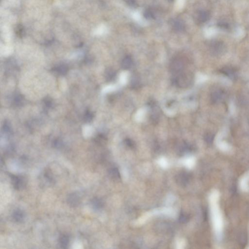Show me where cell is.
Masks as SVG:
<instances>
[{
    "instance_id": "277c9868",
    "label": "cell",
    "mask_w": 249,
    "mask_h": 249,
    "mask_svg": "<svg viewBox=\"0 0 249 249\" xmlns=\"http://www.w3.org/2000/svg\"><path fill=\"white\" fill-rule=\"evenodd\" d=\"M12 184L15 189L20 190L23 189L26 186V181L22 176L11 175V176Z\"/></svg>"
},
{
    "instance_id": "d6986e66",
    "label": "cell",
    "mask_w": 249,
    "mask_h": 249,
    "mask_svg": "<svg viewBox=\"0 0 249 249\" xmlns=\"http://www.w3.org/2000/svg\"><path fill=\"white\" fill-rule=\"evenodd\" d=\"M109 174L113 179H119L120 178L119 171L116 168L110 169L109 171Z\"/></svg>"
},
{
    "instance_id": "e0dca14e",
    "label": "cell",
    "mask_w": 249,
    "mask_h": 249,
    "mask_svg": "<svg viewBox=\"0 0 249 249\" xmlns=\"http://www.w3.org/2000/svg\"><path fill=\"white\" fill-rule=\"evenodd\" d=\"M68 71V68L67 66L64 64H62L58 66L55 68V71H56L58 74L65 75L66 74Z\"/></svg>"
},
{
    "instance_id": "83f0119b",
    "label": "cell",
    "mask_w": 249,
    "mask_h": 249,
    "mask_svg": "<svg viewBox=\"0 0 249 249\" xmlns=\"http://www.w3.org/2000/svg\"><path fill=\"white\" fill-rule=\"evenodd\" d=\"M54 144V147H56V148H57L61 147V145H62V143H61V141L59 140H55V141H54V144Z\"/></svg>"
},
{
    "instance_id": "30bf717a",
    "label": "cell",
    "mask_w": 249,
    "mask_h": 249,
    "mask_svg": "<svg viewBox=\"0 0 249 249\" xmlns=\"http://www.w3.org/2000/svg\"><path fill=\"white\" fill-rule=\"evenodd\" d=\"M13 220L17 222H23L24 221L26 215L23 211L21 209L15 210L12 215Z\"/></svg>"
},
{
    "instance_id": "f1b7e54d",
    "label": "cell",
    "mask_w": 249,
    "mask_h": 249,
    "mask_svg": "<svg viewBox=\"0 0 249 249\" xmlns=\"http://www.w3.org/2000/svg\"><path fill=\"white\" fill-rule=\"evenodd\" d=\"M44 103L46 104V105L47 106V107H50L51 106V105L52 104V101L51 99L49 98H46V99H45Z\"/></svg>"
},
{
    "instance_id": "603a6c76",
    "label": "cell",
    "mask_w": 249,
    "mask_h": 249,
    "mask_svg": "<svg viewBox=\"0 0 249 249\" xmlns=\"http://www.w3.org/2000/svg\"><path fill=\"white\" fill-rule=\"evenodd\" d=\"M44 178H45V179L47 180V181H48L49 182H50V183H52L54 182L53 174L50 171L47 170V171H45V172L44 173Z\"/></svg>"
},
{
    "instance_id": "f546056e",
    "label": "cell",
    "mask_w": 249,
    "mask_h": 249,
    "mask_svg": "<svg viewBox=\"0 0 249 249\" xmlns=\"http://www.w3.org/2000/svg\"><path fill=\"white\" fill-rule=\"evenodd\" d=\"M168 1H170V2H173L174 0H168Z\"/></svg>"
},
{
    "instance_id": "7a4b0ae2",
    "label": "cell",
    "mask_w": 249,
    "mask_h": 249,
    "mask_svg": "<svg viewBox=\"0 0 249 249\" xmlns=\"http://www.w3.org/2000/svg\"><path fill=\"white\" fill-rule=\"evenodd\" d=\"M192 81L193 77L190 73L182 72L175 78L174 83L178 87L184 88L189 86Z\"/></svg>"
},
{
    "instance_id": "5b68a950",
    "label": "cell",
    "mask_w": 249,
    "mask_h": 249,
    "mask_svg": "<svg viewBox=\"0 0 249 249\" xmlns=\"http://www.w3.org/2000/svg\"><path fill=\"white\" fill-rule=\"evenodd\" d=\"M225 50V45L221 41H213L210 44V51L215 55H221Z\"/></svg>"
},
{
    "instance_id": "52a82bcc",
    "label": "cell",
    "mask_w": 249,
    "mask_h": 249,
    "mask_svg": "<svg viewBox=\"0 0 249 249\" xmlns=\"http://www.w3.org/2000/svg\"><path fill=\"white\" fill-rule=\"evenodd\" d=\"M210 13L205 10H200L196 15L195 20L198 23H204L209 20Z\"/></svg>"
},
{
    "instance_id": "44dd1931",
    "label": "cell",
    "mask_w": 249,
    "mask_h": 249,
    "mask_svg": "<svg viewBox=\"0 0 249 249\" xmlns=\"http://www.w3.org/2000/svg\"><path fill=\"white\" fill-rule=\"evenodd\" d=\"M144 17L147 20H153L155 18V15L153 10L150 9H147L144 13Z\"/></svg>"
},
{
    "instance_id": "cb8c5ba5",
    "label": "cell",
    "mask_w": 249,
    "mask_h": 249,
    "mask_svg": "<svg viewBox=\"0 0 249 249\" xmlns=\"http://www.w3.org/2000/svg\"><path fill=\"white\" fill-rule=\"evenodd\" d=\"M93 114L90 111L86 112L84 116V120L85 122L89 123L93 120Z\"/></svg>"
},
{
    "instance_id": "6da1fadb",
    "label": "cell",
    "mask_w": 249,
    "mask_h": 249,
    "mask_svg": "<svg viewBox=\"0 0 249 249\" xmlns=\"http://www.w3.org/2000/svg\"><path fill=\"white\" fill-rule=\"evenodd\" d=\"M218 191L213 192L211 197V213L214 229L217 238L220 239L222 236L224 228V221L222 212L219 207Z\"/></svg>"
},
{
    "instance_id": "8992f818",
    "label": "cell",
    "mask_w": 249,
    "mask_h": 249,
    "mask_svg": "<svg viewBox=\"0 0 249 249\" xmlns=\"http://www.w3.org/2000/svg\"><path fill=\"white\" fill-rule=\"evenodd\" d=\"M67 203L70 206L76 207L79 205L81 202V199L79 196L76 193H71L67 196Z\"/></svg>"
},
{
    "instance_id": "5bb4252c",
    "label": "cell",
    "mask_w": 249,
    "mask_h": 249,
    "mask_svg": "<svg viewBox=\"0 0 249 249\" xmlns=\"http://www.w3.org/2000/svg\"><path fill=\"white\" fill-rule=\"evenodd\" d=\"M221 72L225 76L229 77L232 79H235L237 77L236 72L235 71L234 69L231 68L230 67H226L222 69Z\"/></svg>"
},
{
    "instance_id": "ac0fdd59",
    "label": "cell",
    "mask_w": 249,
    "mask_h": 249,
    "mask_svg": "<svg viewBox=\"0 0 249 249\" xmlns=\"http://www.w3.org/2000/svg\"><path fill=\"white\" fill-rule=\"evenodd\" d=\"M116 76V73L114 70L111 68H109L105 72L106 79L108 81H111Z\"/></svg>"
},
{
    "instance_id": "4fadbf2b",
    "label": "cell",
    "mask_w": 249,
    "mask_h": 249,
    "mask_svg": "<svg viewBox=\"0 0 249 249\" xmlns=\"http://www.w3.org/2000/svg\"><path fill=\"white\" fill-rule=\"evenodd\" d=\"M91 203L93 209L96 210H99L104 206V202L102 200L99 198H93V199H92Z\"/></svg>"
},
{
    "instance_id": "3957f363",
    "label": "cell",
    "mask_w": 249,
    "mask_h": 249,
    "mask_svg": "<svg viewBox=\"0 0 249 249\" xmlns=\"http://www.w3.org/2000/svg\"><path fill=\"white\" fill-rule=\"evenodd\" d=\"M184 63L179 58H175L172 60L170 64V69L172 73L174 74H178L182 72L184 70Z\"/></svg>"
},
{
    "instance_id": "8fae6325",
    "label": "cell",
    "mask_w": 249,
    "mask_h": 249,
    "mask_svg": "<svg viewBox=\"0 0 249 249\" xmlns=\"http://www.w3.org/2000/svg\"><path fill=\"white\" fill-rule=\"evenodd\" d=\"M239 186L242 191H247L249 190V173L246 174L241 179Z\"/></svg>"
},
{
    "instance_id": "9a60e30c",
    "label": "cell",
    "mask_w": 249,
    "mask_h": 249,
    "mask_svg": "<svg viewBox=\"0 0 249 249\" xmlns=\"http://www.w3.org/2000/svg\"><path fill=\"white\" fill-rule=\"evenodd\" d=\"M133 65V60L130 56H126L123 60L121 66L124 70H128Z\"/></svg>"
},
{
    "instance_id": "d4e9b609",
    "label": "cell",
    "mask_w": 249,
    "mask_h": 249,
    "mask_svg": "<svg viewBox=\"0 0 249 249\" xmlns=\"http://www.w3.org/2000/svg\"><path fill=\"white\" fill-rule=\"evenodd\" d=\"M189 221V216L185 213H182L179 216V221L182 223H186Z\"/></svg>"
},
{
    "instance_id": "ffe728a7",
    "label": "cell",
    "mask_w": 249,
    "mask_h": 249,
    "mask_svg": "<svg viewBox=\"0 0 249 249\" xmlns=\"http://www.w3.org/2000/svg\"><path fill=\"white\" fill-rule=\"evenodd\" d=\"M131 87L133 88H137L139 87L140 84V80L137 76H133L132 77L131 81Z\"/></svg>"
},
{
    "instance_id": "ba28073f",
    "label": "cell",
    "mask_w": 249,
    "mask_h": 249,
    "mask_svg": "<svg viewBox=\"0 0 249 249\" xmlns=\"http://www.w3.org/2000/svg\"><path fill=\"white\" fill-rule=\"evenodd\" d=\"M189 177L188 174L185 172H182L177 175L176 180L179 185L181 187H185L188 184Z\"/></svg>"
},
{
    "instance_id": "7402d4cb",
    "label": "cell",
    "mask_w": 249,
    "mask_h": 249,
    "mask_svg": "<svg viewBox=\"0 0 249 249\" xmlns=\"http://www.w3.org/2000/svg\"><path fill=\"white\" fill-rule=\"evenodd\" d=\"M106 141H107V139L105 136L102 134L98 135L95 139V141L97 144L100 145L104 144Z\"/></svg>"
},
{
    "instance_id": "2e32d148",
    "label": "cell",
    "mask_w": 249,
    "mask_h": 249,
    "mask_svg": "<svg viewBox=\"0 0 249 249\" xmlns=\"http://www.w3.org/2000/svg\"><path fill=\"white\" fill-rule=\"evenodd\" d=\"M70 239L69 236L67 235H63L60 237L59 239V243L61 248H67L69 244Z\"/></svg>"
},
{
    "instance_id": "4316f807",
    "label": "cell",
    "mask_w": 249,
    "mask_h": 249,
    "mask_svg": "<svg viewBox=\"0 0 249 249\" xmlns=\"http://www.w3.org/2000/svg\"><path fill=\"white\" fill-rule=\"evenodd\" d=\"M125 144L129 148H133L134 146V143L130 139H127L125 140Z\"/></svg>"
},
{
    "instance_id": "484cf974",
    "label": "cell",
    "mask_w": 249,
    "mask_h": 249,
    "mask_svg": "<svg viewBox=\"0 0 249 249\" xmlns=\"http://www.w3.org/2000/svg\"><path fill=\"white\" fill-rule=\"evenodd\" d=\"M126 2L130 7L136 8L138 6V4L135 0H126Z\"/></svg>"
},
{
    "instance_id": "9c48e42d",
    "label": "cell",
    "mask_w": 249,
    "mask_h": 249,
    "mask_svg": "<svg viewBox=\"0 0 249 249\" xmlns=\"http://www.w3.org/2000/svg\"><path fill=\"white\" fill-rule=\"evenodd\" d=\"M171 26L174 30L177 32L184 31L185 30V23L180 19H174L171 22Z\"/></svg>"
},
{
    "instance_id": "7c38bea8",
    "label": "cell",
    "mask_w": 249,
    "mask_h": 249,
    "mask_svg": "<svg viewBox=\"0 0 249 249\" xmlns=\"http://www.w3.org/2000/svg\"><path fill=\"white\" fill-rule=\"evenodd\" d=\"M223 97L224 94L221 90H216L211 94V100L214 103L219 102L223 99Z\"/></svg>"
}]
</instances>
